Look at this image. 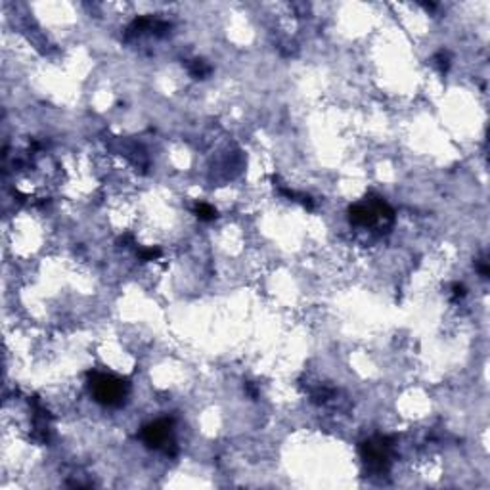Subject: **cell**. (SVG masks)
I'll return each mask as SVG.
<instances>
[{
	"label": "cell",
	"mask_w": 490,
	"mask_h": 490,
	"mask_svg": "<svg viewBox=\"0 0 490 490\" xmlns=\"http://www.w3.org/2000/svg\"><path fill=\"white\" fill-rule=\"evenodd\" d=\"M88 379L94 400L103 406H121L129 395V381L121 379L117 375L88 372Z\"/></svg>",
	"instance_id": "6da1fadb"
},
{
	"label": "cell",
	"mask_w": 490,
	"mask_h": 490,
	"mask_svg": "<svg viewBox=\"0 0 490 490\" xmlns=\"http://www.w3.org/2000/svg\"><path fill=\"white\" fill-rule=\"evenodd\" d=\"M245 389H247V393H249L251 396H253V398H257V389L253 387L251 383H247V385H245Z\"/></svg>",
	"instance_id": "30bf717a"
},
{
	"label": "cell",
	"mask_w": 490,
	"mask_h": 490,
	"mask_svg": "<svg viewBox=\"0 0 490 490\" xmlns=\"http://www.w3.org/2000/svg\"><path fill=\"white\" fill-rule=\"evenodd\" d=\"M435 61H437V67H439L442 73L448 71V67H450V56H448L446 52H439V54L435 56Z\"/></svg>",
	"instance_id": "ba28073f"
},
{
	"label": "cell",
	"mask_w": 490,
	"mask_h": 490,
	"mask_svg": "<svg viewBox=\"0 0 490 490\" xmlns=\"http://www.w3.org/2000/svg\"><path fill=\"white\" fill-rule=\"evenodd\" d=\"M140 259L144 261V263H147V261H155V259H159L161 257V249L159 247H147V249H140Z\"/></svg>",
	"instance_id": "52a82bcc"
},
{
	"label": "cell",
	"mask_w": 490,
	"mask_h": 490,
	"mask_svg": "<svg viewBox=\"0 0 490 490\" xmlns=\"http://www.w3.org/2000/svg\"><path fill=\"white\" fill-rule=\"evenodd\" d=\"M452 291H454V299H461V297L465 295V287L461 286V284H454Z\"/></svg>",
	"instance_id": "9c48e42d"
},
{
	"label": "cell",
	"mask_w": 490,
	"mask_h": 490,
	"mask_svg": "<svg viewBox=\"0 0 490 490\" xmlns=\"http://www.w3.org/2000/svg\"><path fill=\"white\" fill-rule=\"evenodd\" d=\"M391 439H377V440H368V442H362L360 444V452H362V458L366 460V463L372 469H377V471H383L387 469V450Z\"/></svg>",
	"instance_id": "7a4b0ae2"
},
{
	"label": "cell",
	"mask_w": 490,
	"mask_h": 490,
	"mask_svg": "<svg viewBox=\"0 0 490 490\" xmlns=\"http://www.w3.org/2000/svg\"><path fill=\"white\" fill-rule=\"evenodd\" d=\"M194 212H196V217H198L199 220H205V222L217 219V211L212 209L211 205H207V203H198L196 205V209H194Z\"/></svg>",
	"instance_id": "8992f818"
},
{
	"label": "cell",
	"mask_w": 490,
	"mask_h": 490,
	"mask_svg": "<svg viewBox=\"0 0 490 490\" xmlns=\"http://www.w3.org/2000/svg\"><path fill=\"white\" fill-rule=\"evenodd\" d=\"M171 427H173V419H159L154 423H147L142 429L140 437L147 448H167V444L171 442Z\"/></svg>",
	"instance_id": "3957f363"
},
{
	"label": "cell",
	"mask_w": 490,
	"mask_h": 490,
	"mask_svg": "<svg viewBox=\"0 0 490 490\" xmlns=\"http://www.w3.org/2000/svg\"><path fill=\"white\" fill-rule=\"evenodd\" d=\"M188 71H190V75L196 77V79H205L207 75L211 73V67L207 66L203 59H191L190 63H188Z\"/></svg>",
	"instance_id": "5b68a950"
},
{
	"label": "cell",
	"mask_w": 490,
	"mask_h": 490,
	"mask_svg": "<svg viewBox=\"0 0 490 490\" xmlns=\"http://www.w3.org/2000/svg\"><path fill=\"white\" fill-rule=\"evenodd\" d=\"M349 219H351V222L356 224V226H372L373 222L377 220V212H375L372 203L370 205L358 203V205H352L351 209H349Z\"/></svg>",
	"instance_id": "277c9868"
}]
</instances>
